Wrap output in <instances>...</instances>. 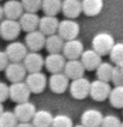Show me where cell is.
Returning a JSON list of instances; mask_svg holds the SVG:
<instances>
[{
  "label": "cell",
  "mask_w": 123,
  "mask_h": 127,
  "mask_svg": "<svg viewBox=\"0 0 123 127\" xmlns=\"http://www.w3.org/2000/svg\"><path fill=\"white\" fill-rule=\"evenodd\" d=\"M115 45V38L109 32H98L92 38V48L100 55H109L110 50Z\"/></svg>",
  "instance_id": "6da1fadb"
},
{
  "label": "cell",
  "mask_w": 123,
  "mask_h": 127,
  "mask_svg": "<svg viewBox=\"0 0 123 127\" xmlns=\"http://www.w3.org/2000/svg\"><path fill=\"white\" fill-rule=\"evenodd\" d=\"M30 95H31V91H30V88L27 86L26 81L14 82V83H11L9 86V97L13 100V102H17V103L28 102Z\"/></svg>",
  "instance_id": "7a4b0ae2"
},
{
  "label": "cell",
  "mask_w": 123,
  "mask_h": 127,
  "mask_svg": "<svg viewBox=\"0 0 123 127\" xmlns=\"http://www.w3.org/2000/svg\"><path fill=\"white\" fill-rule=\"evenodd\" d=\"M69 93L74 99H85L88 95H89V91H91V82L85 79V78H78V79H72L71 83H69Z\"/></svg>",
  "instance_id": "3957f363"
},
{
  "label": "cell",
  "mask_w": 123,
  "mask_h": 127,
  "mask_svg": "<svg viewBox=\"0 0 123 127\" xmlns=\"http://www.w3.org/2000/svg\"><path fill=\"white\" fill-rule=\"evenodd\" d=\"M20 31H21V27H20V23L17 20L4 18V20L0 21V35L6 41L16 40L20 34Z\"/></svg>",
  "instance_id": "277c9868"
},
{
  "label": "cell",
  "mask_w": 123,
  "mask_h": 127,
  "mask_svg": "<svg viewBox=\"0 0 123 127\" xmlns=\"http://www.w3.org/2000/svg\"><path fill=\"white\" fill-rule=\"evenodd\" d=\"M79 24L77 21H74L72 18H65L62 21H59V26H58V34L62 38L64 41H68V40H75L79 34Z\"/></svg>",
  "instance_id": "5b68a950"
},
{
  "label": "cell",
  "mask_w": 123,
  "mask_h": 127,
  "mask_svg": "<svg viewBox=\"0 0 123 127\" xmlns=\"http://www.w3.org/2000/svg\"><path fill=\"white\" fill-rule=\"evenodd\" d=\"M24 81L27 83V86L30 88L31 93H41L48 83V78L42 72H31L27 73Z\"/></svg>",
  "instance_id": "8992f818"
},
{
  "label": "cell",
  "mask_w": 123,
  "mask_h": 127,
  "mask_svg": "<svg viewBox=\"0 0 123 127\" xmlns=\"http://www.w3.org/2000/svg\"><path fill=\"white\" fill-rule=\"evenodd\" d=\"M110 85L109 82L100 81V79H96V81L91 82V91H89V96H91L93 100H98V102H102L109 97L110 95Z\"/></svg>",
  "instance_id": "52a82bcc"
},
{
  "label": "cell",
  "mask_w": 123,
  "mask_h": 127,
  "mask_svg": "<svg viewBox=\"0 0 123 127\" xmlns=\"http://www.w3.org/2000/svg\"><path fill=\"white\" fill-rule=\"evenodd\" d=\"M28 48L26 44L23 42H18V41H13V42H10L7 48H6V54L9 57L10 62H21L24 61L26 58V55L28 54Z\"/></svg>",
  "instance_id": "ba28073f"
},
{
  "label": "cell",
  "mask_w": 123,
  "mask_h": 127,
  "mask_svg": "<svg viewBox=\"0 0 123 127\" xmlns=\"http://www.w3.org/2000/svg\"><path fill=\"white\" fill-rule=\"evenodd\" d=\"M48 86L54 93L61 95L69 88V78L64 72L51 73V76L48 78Z\"/></svg>",
  "instance_id": "9c48e42d"
},
{
  "label": "cell",
  "mask_w": 123,
  "mask_h": 127,
  "mask_svg": "<svg viewBox=\"0 0 123 127\" xmlns=\"http://www.w3.org/2000/svg\"><path fill=\"white\" fill-rule=\"evenodd\" d=\"M6 78L9 79L11 83L14 82H21L27 76V69L24 66V64L21 62H10L7 65V68L4 69Z\"/></svg>",
  "instance_id": "30bf717a"
},
{
  "label": "cell",
  "mask_w": 123,
  "mask_h": 127,
  "mask_svg": "<svg viewBox=\"0 0 123 127\" xmlns=\"http://www.w3.org/2000/svg\"><path fill=\"white\" fill-rule=\"evenodd\" d=\"M13 112L18 122H31L34 114L37 113V109L31 102H23V103L16 104Z\"/></svg>",
  "instance_id": "8fae6325"
},
{
  "label": "cell",
  "mask_w": 123,
  "mask_h": 127,
  "mask_svg": "<svg viewBox=\"0 0 123 127\" xmlns=\"http://www.w3.org/2000/svg\"><path fill=\"white\" fill-rule=\"evenodd\" d=\"M45 40L47 35H44L40 30H36V31L27 32L26 35V45L30 51H34V52H38L40 50L45 48Z\"/></svg>",
  "instance_id": "7c38bea8"
},
{
  "label": "cell",
  "mask_w": 123,
  "mask_h": 127,
  "mask_svg": "<svg viewBox=\"0 0 123 127\" xmlns=\"http://www.w3.org/2000/svg\"><path fill=\"white\" fill-rule=\"evenodd\" d=\"M83 44L79 40H68L65 41L64 48H62V55L67 59H79L82 52H83Z\"/></svg>",
  "instance_id": "4fadbf2b"
},
{
  "label": "cell",
  "mask_w": 123,
  "mask_h": 127,
  "mask_svg": "<svg viewBox=\"0 0 123 127\" xmlns=\"http://www.w3.org/2000/svg\"><path fill=\"white\" fill-rule=\"evenodd\" d=\"M23 64H24V66H26V69H27L28 73H31V72H41L42 66L45 65V59H42V57H41L38 52L30 51V52L26 55Z\"/></svg>",
  "instance_id": "5bb4252c"
},
{
  "label": "cell",
  "mask_w": 123,
  "mask_h": 127,
  "mask_svg": "<svg viewBox=\"0 0 123 127\" xmlns=\"http://www.w3.org/2000/svg\"><path fill=\"white\" fill-rule=\"evenodd\" d=\"M81 62L83 64V66L86 71H95L102 62V55L99 52H96L93 48L92 50H85L81 55Z\"/></svg>",
  "instance_id": "9a60e30c"
},
{
  "label": "cell",
  "mask_w": 123,
  "mask_h": 127,
  "mask_svg": "<svg viewBox=\"0 0 123 127\" xmlns=\"http://www.w3.org/2000/svg\"><path fill=\"white\" fill-rule=\"evenodd\" d=\"M3 10H4V17L10 20H20L24 13L23 3L18 0H7L3 4Z\"/></svg>",
  "instance_id": "2e32d148"
},
{
  "label": "cell",
  "mask_w": 123,
  "mask_h": 127,
  "mask_svg": "<svg viewBox=\"0 0 123 127\" xmlns=\"http://www.w3.org/2000/svg\"><path fill=\"white\" fill-rule=\"evenodd\" d=\"M58 26H59V20L57 18V16H44V17L40 18V31L44 34V35H52V34H57L58 32Z\"/></svg>",
  "instance_id": "e0dca14e"
},
{
  "label": "cell",
  "mask_w": 123,
  "mask_h": 127,
  "mask_svg": "<svg viewBox=\"0 0 123 127\" xmlns=\"http://www.w3.org/2000/svg\"><path fill=\"white\" fill-rule=\"evenodd\" d=\"M103 120V114L96 109H88L81 116V124L85 127H100Z\"/></svg>",
  "instance_id": "ac0fdd59"
},
{
  "label": "cell",
  "mask_w": 123,
  "mask_h": 127,
  "mask_svg": "<svg viewBox=\"0 0 123 127\" xmlns=\"http://www.w3.org/2000/svg\"><path fill=\"white\" fill-rule=\"evenodd\" d=\"M65 57L61 52L59 54H48V57L45 58V66L51 73H58V72H62L65 68Z\"/></svg>",
  "instance_id": "d6986e66"
},
{
  "label": "cell",
  "mask_w": 123,
  "mask_h": 127,
  "mask_svg": "<svg viewBox=\"0 0 123 127\" xmlns=\"http://www.w3.org/2000/svg\"><path fill=\"white\" fill-rule=\"evenodd\" d=\"M85 66L81 62V59H68L67 64H65L64 68V73L69 79H78V78H82L83 73H85Z\"/></svg>",
  "instance_id": "ffe728a7"
},
{
  "label": "cell",
  "mask_w": 123,
  "mask_h": 127,
  "mask_svg": "<svg viewBox=\"0 0 123 127\" xmlns=\"http://www.w3.org/2000/svg\"><path fill=\"white\" fill-rule=\"evenodd\" d=\"M20 23V27L21 30L26 32H31V31H36L38 26H40V17L37 13H30V11H24L23 16L20 17L18 20Z\"/></svg>",
  "instance_id": "44dd1931"
},
{
  "label": "cell",
  "mask_w": 123,
  "mask_h": 127,
  "mask_svg": "<svg viewBox=\"0 0 123 127\" xmlns=\"http://www.w3.org/2000/svg\"><path fill=\"white\" fill-rule=\"evenodd\" d=\"M61 11L64 13L67 18H77L82 13V1L81 0H62V9Z\"/></svg>",
  "instance_id": "7402d4cb"
},
{
  "label": "cell",
  "mask_w": 123,
  "mask_h": 127,
  "mask_svg": "<svg viewBox=\"0 0 123 127\" xmlns=\"http://www.w3.org/2000/svg\"><path fill=\"white\" fill-rule=\"evenodd\" d=\"M64 44H65L64 38L57 32V34H52V35L47 37V40H45V50L48 51V54H59V52H62Z\"/></svg>",
  "instance_id": "603a6c76"
},
{
  "label": "cell",
  "mask_w": 123,
  "mask_h": 127,
  "mask_svg": "<svg viewBox=\"0 0 123 127\" xmlns=\"http://www.w3.org/2000/svg\"><path fill=\"white\" fill-rule=\"evenodd\" d=\"M103 9V0H82V13L95 17Z\"/></svg>",
  "instance_id": "cb8c5ba5"
},
{
  "label": "cell",
  "mask_w": 123,
  "mask_h": 127,
  "mask_svg": "<svg viewBox=\"0 0 123 127\" xmlns=\"http://www.w3.org/2000/svg\"><path fill=\"white\" fill-rule=\"evenodd\" d=\"M52 120H54V116L51 114V112H48V110H37V113L34 114L31 123L34 124V127H51L52 126Z\"/></svg>",
  "instance_id": "d4e9b609"
},
{
  "label": "cell",
  "mask_w": 123,
  "mask_h": 127,
  "mask_svg": "<svg viewBox=\"0 0 123 127\" xmlns=\"http://www.w3.org/2000/svg\"><path fill=\"white\" fill-rule=\"evenodd\" d=\"M109 103L116 109H123V85H118L110 91Z\"/></svg>",
  "instance_id": "484cf974"
},
{
  "label": "cell",
  "mask_w": 123,
  "mask_h": 127,
  "mask_svg": "<svg viewBox=\"0 0 123 127\" xmlns=\"http://www.w3.org/2000/svg\"><path fill=\"white\" fill-rule=\"evenodd\" d=\"M113 66L110 62H100V65L95 69L96 72V78L100 81L109 82L112 79V72H113Z\"/></svg>",
  "instance_id": "4316f807"
},
{
  "label": "cell",
  "mask_w": 123,
  "mask_h": 127,
  "mask_svg": "<svg viewBox=\"0 0 123 127\" xmlns=\"http://www.w3.org/2000/svg\"><path fill=\"white\" fill-rule=\"evenodd\" d=\"M41 9L47 16H57L62 9V0H42Z\"/></svg>",
  "instance_id": "83f0119b"
},
{
  "label": "cell",
  "mask_w": 123,
  "mask_h": 127,
  "mask_svg": "<svg viewBox=\"0 0 123 127\" xmlns=\"http://www.w3.org/2000/svg\"><path fill=\"white\" fill-rule=\"evenodd\" d=\"M109 57L113 65H123V42H115L113 48L109 52Z\"/></svg>",
  "instance_id": "f1b7e54d"
},
{
  "label": "cell",
  "mask_w": 123,
  "mask_h": 127,
  "mask_svg": "<svg viewBox=\"0 0 123 127\" xmlns=\"http://www.w3.org/2000/svg\"><path fill=\"white\" fill-rule=\"evenodd\" d=\"M18 120L14 112H3L0 114V127H17Z\"/></svg>",
  "instance_id": "f546056e"
},
{
  "label": "cell",
  "mask_w": 123,
  "mask_h": 127,
  "mask_svg": "<svg viewBox=\"0 0 123 127\" xmlns=\"http://www.w3.org/2000/svg\"><path fill=\"white\" fill-rule=\"evenodd\" d=\"M51 127H74L72 119L67 116V114H57L54 116V120H52V126Z\"/></svg>",
  "instance_id": "4dcf8cb0"
},
{
  "label": "cell",
  "mask_w": 123,
  "mask_h": 127,
  "mask_svg": "<svg viewBox=\"0 0 123 127\" xmlns=\"http://www.w3.org/2000/svg\"><path fill=\"white\" fill-rule=\"evenodd\" d=\"M21 3L24 11H30V13H37L42 7V0H21Z\"/></svg>",
  "instance_id": "1f68e13d"
},
{
  "label": "cell",
  "mask_w": 123,
  "mask_h": 127,
  "mask_svg": "<svg viewBox=\"0 0 123 127\" xmlns=\"http://www.w3.org/2000/svg\"><path fill=\"white\" fill-rule=\"evenodd\" d=\"M122 126V122L118 116L115 114H108V116H103V120H102V126L100 127H120Z\"/></svg>",
  "instance_id": "d6a6232c"
},
{
  "label": "cell",
  "mask_w": 123,
  "mask_h": 127,
  "mask_svg": "<svg viewBox=\"0 0 123 127\" xmlns=\"http://www.w3.org/2000/svg\"><path fill=\"white\" fill-rule=\"evenodd\" d=\"M7 99H9V86L4 82H0V102L3 103Z\"/></svg>",
  "instance_id": "836d02e7"
},
{
  "label": "cell",
  "mask_w": 123,
  "mask_h": 127,
  "mask_svg": "<svg viewBox=\"0 0 123 127\" xmlns=\"http://www.w3.org/2000/svg\"><path fill=\"white\" fill-rule=\"evenodd\" d=\"M9 64H10V59L6 54V51H0V71H4Z\"/></svg>",
  "instance_id": "e575fe53"
},
{
  "label": "cell",
  "mask_w": 123,
  "mask_h": 127,
  "mask_svg": "<svg viewBox=\"0 0 123 127\" xmlns=\"http://www.w3.org/2000/svg\"><path fill=\"white\" fill-rule=\"evenodd\" d=\"M17 127H34L31 122H18Z\"/></svg>",
  "instance_id": "d590c367"
},
{
  "label": "cell",
  "mask_w": 123,
  "mask_h": 127,
  "mask_svg": "<svg viewBox=\"0 0 123 127\" xmlns=\"http://www.w3.org/2000/svg\"><path fill=\"white\" fill-rule=\"evenodd\" d=\"M3 17H4V10H3V6H0V21L3 20Z\"/></svg>",
  "instance_id": "8d00e7d4"
},
{
  "label": "cell",
  "mask_w": 123,
  "mask_h": 127,
  "mask_svg": "<svg viewBox=\"0 0 123 127\" xmlns=\"http://www.w3.org/2000/svg\"><path fill=\"white\" fill-rule=\"evenodd\" d=\"M3 112H4V107H3V103L0 102V114L3 113Z\"/></svg>",
  "instance_id": "74e56055"
},
{
  "label": "cell",
  "mask_w": 123,
  "mask_h": 127,
  "mask_svg": "<svg viewBox=\"0 0 123 127\" xmlns=\"http://www.w3.org/2000/svg\"><path fill=\"white\" fill-rule=\"evenodd\" d=\"M118 66V65H116ZM119 71H120V73H122V76H123V65H119Z\"/></svg>",
  "instance_id": "f35d334b"
},
{
  "label": "cell",
  "mask_w": 123,
  "mask_h": 127,
  "mask_svg": "<svg viewBox=\"0 0 123 127\" xmlns=\"http://www.w3.org/2000/svg\"><path fill=\"white\" fill-rule=\"evenodd\" d=\"M74 127H85L83 124H77V126H74Z\"/></svg>",
  "instance_id": "ab89813d"
},
{
  "label": "cell",
  "mask_w": 123,
  "mask_h": 127,
  "mask_svg": "<svg viewBox=\"0 0 123 127\" xmlns=\"http://www.w3.org/2000/svg\"><path fill=\"white\" fill-rule=\"evenodd\" d=\"M120 127H123V122H122V126H120Z\"/></svg>",
  "instance_id": "60d3db41"
},
{
  "label": "cell",
  "mask_w": 123,
  "mask_h": 127,
  "mask_svg": "<svg viewBox=\"0 0 123 127\" xmlns=\"http://www.w3.org/2000/svg\"><path fill=\"white\" fill-rule=\"evenodd\" d=\"M0 37H1V35H0Z\"/></svg>",
  "instance_id": "b9f144b4"
}]
</instances>
